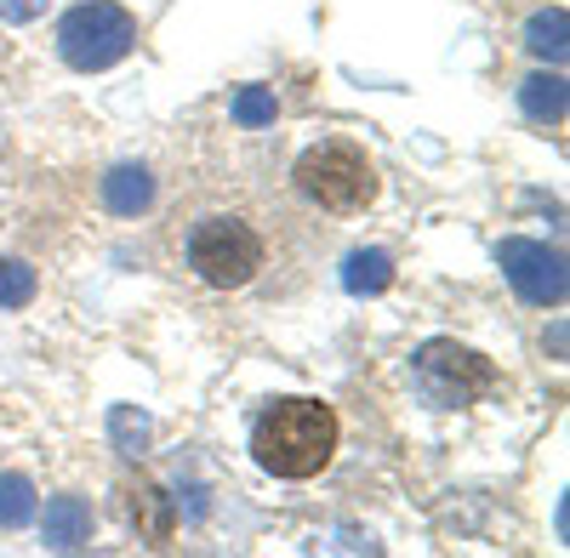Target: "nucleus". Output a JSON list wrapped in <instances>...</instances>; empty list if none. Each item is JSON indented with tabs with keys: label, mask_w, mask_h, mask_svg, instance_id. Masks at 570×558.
I'll use <instances>...</instances> for the list:
<instances>
[{
	"label": "nucleus",
	"mask_w": 570,
	"mask_h": 558,
	"mask_svg": "<svg viewBox=\"0 0 570 558\" xmlns=\"http://www.w3.org/2000/svg\"><path fill=\"white\" fill-rule=\"evenodd\" d=\"M337 450V416L320 399H274L257 416L252 456L274 479H314Z\"/></svg>",
	"instance_id": "nucleus-1"
},
{
	"label": "nucleus",
	"mask_w": 570,
	"mask_h": 558,
	"mask_svg": "<svg viewBox=\"0 0 570 558\" xmlns=\"http://www.w3.org/2000/svg\"><path fill=\"white\" fill-rule=\"evenodd\" d=\"M491 382H497V365L485 353L462 348V342H445V337L422 342L416 359H411V388L434 410H462L480 393H491Z\"/></svg>",
	"instance_id": "nucleus-2"
},
{
	"label": "nucleus",
	"mask_w": 570,
	"mask_h": 558,
	"mask_svg": "<svg viewBox=\"0 0 570 558\" xmlns=\"http://www.w3.org/2000/svg\"><path fill=\"white\" fill-rule=\"evenodd\" d=\"M297 189L320 211H365L376 200V171L348 143H320L297 160Z\"/></svg>",
	"instance_id": "nucleus-3"
},
{
	"label": "nucleus",
	"mask_w": 570,
	"mask_h": 558,
	"mask_svg": "<svg viewBox=\"0 0 570 558\" xmlns=\"http://www.w3.org/2000/svg\"><path fill=\"white\" fill-rule=\"evenodd\" d=\"M188 268H195L206 286L234 291L263 268V240L240 217H206L195 235H188Z\"/></svg>",
	"instance_id": "nucleus-4"
},
{
	"label": "nucleus",
	"mask_w": 570,
	"mask_h": 558,
	"mask_svg": "<svg viewBox=\"0 0 570 558\" xmlns=\"http://www.w3.org/2000/svg\"><path fill=\"white\" fill-rule=\"evenodd\" d=\"M137 40V23L126 7H109V0H91V7H75L63 23H58V52L69 69H109L131 52Z\"/></svg>",
	"instance_id": "nucleus-5"
},
{
	"label": "nucleus",
	"mask_w": 570,
	"mask_h": 558,
	"mask_svg": "<svg viewBox=\"0 0 570 558\" xmlns=\"http://www.w3.org/2000/svg\"><path fill=\"white\" fill-rule=\"evenodd\" d=\"M497 262L508 273V286L525 302H537V308H559L564 302V257L559 251H548L537 240H502Z\"/></svg>",
	"instance_id": "nucleus-6"
},
{
	"label": "nucleus",
	"mask_w": 570,
	"mask_h": 558,
	"mask_svg": "<svg viewBox=\"0 0 570 558\" xmlns=\"http://www.w3.org/2000/svg\"><path fill=\"white\" fill-rule=\"evenodd\" d=\"M40 541L52 547V552H75L91 541V507L80 496H58V501H46V525H40Z\"/></svg>",
	"instance_id": "nucleus-7"
},
{
	"label": "nucleus",
	"mask_w": 570,
	"mask_h": 558,
	"mask_svg": "<svg viewBox=\"0 0 570 558\" xmlns=\"http://www.w3.org/2000/svg\"><path fill=\"white\" fill-rule=\"evenodd\" d=\"M149 200H155V177L142 171V166H115V171L104 177V206H109L115 217L149 211Z\"/></svg>",
	"instance_id": "nucleus-8"
},
{
	"label": "nucleus",
	"mask_w": 570,
	"mask_h": 558,
	"mask_svg": "<svg viewBox=\"0 0 570 558\" xmlns=\"http://www.w3.org/2000/svg\"><path fill=\"white\" fill-rule=\"evenodd\" d=\"M131 525L142 530V541H166L171 536V525H177V507H171V496L160 490V485H137L131 490Z\"/></svg>",
	"instance_id": "nucleus-9"
},
{
	"label": "nucleus",
	"mask_w": 570,
	"mask_h": 558,
	"mask_svg": "<svg viewBox=\"0 0 570 558\" xmlns=\"http://www.w3.org/2000/svg\"><path fill=\"white\" fill-rule=\"evenodd\" d=\"M343 286H348V297H383L394 286V257L389 251H354L343 262Z\"/></svg>",
	"instance_id": "nucleus-10"
},
{
	"label": "nucleus",
	"mask_w": 570,
	"mask_h": 558,
	"mask_svg": "<svg viewBox=\"0 0 570 558\" xmlns=\"http://www.w3.org/2000/svg\"><path fill=\"white\" fill-rule=\"evenodd\" d=\"M519 103H525L531 120L559 126V120H564V80H559V74H531L525 86H519Z\"/></svg>",
	"instance_id": "nucleus-11"
},
{
	"label": "nucleus",
	"mask_w": 570,
	"mask_h": 558,
	"mask_svg": "<svg viewBox=\"0 0 570 558\" xmlns=\"http://www.w3.org/2000/svg\"><path fill=\"white\" fill-rule=\"evenodd\" d=\"M109 434H115V450L120 456H142L155 445V422L142 410H131V405H115L109 410Z\"/></svg>",
	"instance_id": "nucleus-12"
},
{
	"label": "nucleus",
	"mask_w": 570,
	"mask_h": 558,
	"mask_svg": "<svg viewBox=\"0 0 570 558\" xmlns=\"http://www.w3.org/2000/svg\"><path fill=\"white\" fill-rule=\"evenodd\" d=\"M564 34H570V18H564L559 7H553V12H537V18H531V52L564 63V52H570V40H564Z\"/></svg>",
	"instance_id": "nucleus-13"
},
{
	"label": "nucleus",
	"mask_w": 570,
	"mask_h": 558,
	"mask_svg": "<svg viewBox=\"0 0 570 558\" xmlns=\"http://www.w3.org/2000/svg\"><path fill=\"white\" fill-rule=\"evenodd\" d=\"M35 519V485L23 474H7L0 479V530H18Z\"/></svg>",
	"instance_id": "nucleus-14"
},
{
	"label": "nucleus",
	"mask_w": 570,
	"mask_h": 558,
	"mask_svg": "<svg viewBox=\"0 0 570 558\" xmlns=\"http://www.w3.org/2000/svg\"><path fill=\"white\" fill-rule=\"evenodd\" d=\"M35 268L29 262H18V257H7L0 262V308H29L35 302Z\"/></svg>",
	"instance_id": "nucleus-15"
},
{
	"label": "nucleus",
	"mask_w": 570,
	"mask_h": 558,
	"mask_svg": "<svg viewBox=\"0 0 570 558\" xmlns=\"http://www.w3.org/2000/svg\"><path fill=\"white\" fill-rule=\"evenodd\" d=\"M234 120L240 126H268L274 120V91L268 86H246L240 98H234Z\"/></svg>",
	"instance_id": "nucleus-16"
},
{
	"label": "nucleus",
	"mask_w": 570,
	"mask_h": 558,
	"mask_svg": "<svg viewBox=\"0 0 570 558\" xmlns=\"http://www.w3.org/2000/svg\"><path fill=\"white\" fill-rule=\"evenodd\" d=\"M46 12V0H0V18L7 23H35Z\"/></svg>",
	"instance_id": "nucleus-17"
}]
</instances>
